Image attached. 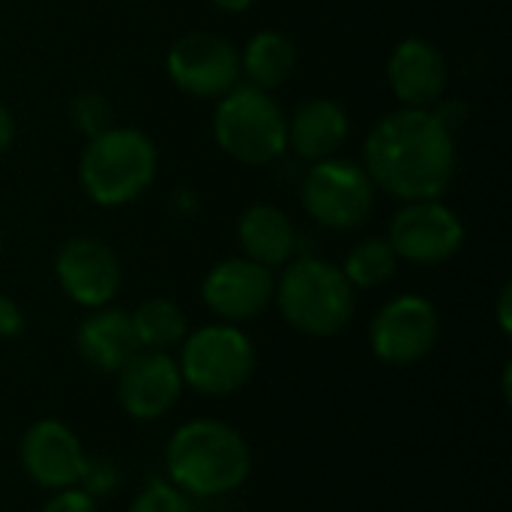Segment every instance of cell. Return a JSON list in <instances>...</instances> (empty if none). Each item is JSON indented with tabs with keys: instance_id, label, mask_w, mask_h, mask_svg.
<instances>
[{
	"instance_id": "6da1fadb",
	"label": "cell",
	"mask_w": 512,
	"mask_h": 512,
	"mask_svg": "<svg viewBox=\"0 0 512 512\" xmlns=\"http://www.w3.org/2000/svg\"><path fill=\"white\" fill-rule=\"evenodd\" d=\"M375 189L402 201L441 198L456 171L450 123L429 108H399L375 123L363 147Z\"/></svg>"
},
{
	"instance_id": "7a4b0ae2",
	"label": "cell",
	"mask_w": 512,
	"mask_h": 512,
	"mask_svg": "<svg viewBox=\"0 0 512 512\" xmlns=\"http://www.w3.org/2000/svg\"><path fill=\"white\" fill-rule=\"evenodd\" d=\"M165 465L180 492L195 498H222L249 480L252 456L237 429L219 420H189L171 435Z\"/></svg>"
},
{
	"instance_id": "3957f363",
	"label": "cell",
	"mask_w": 512,
	"mask_h": 512,
	"mask_svg": "<svg viewBox=\"0 0 512 512\" xmlns=\"http://www.w3.org/2000/svg\"><path fill=\"white\" fill-rule=\"evenodd\" d=\"M273 300L282 318L306 336H336L354 318V288L342 267L321 258L288 261Z\"/></svg>"
},
{
	"instance_id": "277c9868",
	"label": "cell",
	"mask_w": 512,
	"mask_h": 512,
	"mask_svg": "<svg viewBox=\"0 0 512 512\" xmlns=\"http://www.w3.org/2000/svg\"><path fill=\"white\" fill-rule=\"evenodd\" d=\"M81 186L102 207L135 201L156 177V147L138 129H108L84 147Z\"/></svg>"
},
{
	"instance_id": "5b68a950",
	"label": "cell",
	"mask_w": 512,
	"mask_h": 512,
	"mask_svg": "<svg viewBox=\"0 0 512 512\" xmlns=\"http://www.w3.org/2000/svg\"><path fill=\"white\" fill-rule=\"evenodd\" d=\"M216 144L246 165H267L288 147V120L267 90L231 87L213 117Z\"/></svg>"
},
{
	"instance_id": "8992f818",
	"label": "cell",
	"mask_w": 512,
	"mask_h": 512,
	"mask_svg": "<svg viewBox=\"0 0 512 512\" xmlns=\"http://www.w3.org/2000/svg\"><path fill=\"white\" fill-rule=\"evenodd\" d=\"M180 375L201 396H231L243 390L255 372V348L234 324H210L195 330L180 354Z\"/></svg>"
},
{
	"instance_id": "52a82bcc",
	"label": "cell",
	"mask_w": 512,
	"mask_h": 512,
	"mask_svg": "<svg viewBox=\"0 0 512 512\" xmlns=\"http://www.w3.org/2000/svg\"><path fill=\"white\" fill-rule=\"evenodd\" d=\"M306 213L333 231L360 228L375 207V183L351 159H321L303 177Z\"/></svg>"
},
{
	"instance_id": "ba28073f",
	"label": "cell",
	"mask_w": 512,
	"mask_h": 512,
	"mask_svg": "<svg viewBox=\"0 0 512 512\" xmlns=\"http://www.w3.org/2000/svg\"><path fill=\"white\" fill-rule=\"evenodd\" d=\"M441 336L438 309L417 294H402L390 300L372 321L369 342L381 363L411 366L432 354Z\"/></svg>"
},
{
	"instance_id": "9c48e42d",
	"label": "cell",
	"mask_w": 512,
	"mask_h": 512,
	"mask_svg": "<svg viewBox=\"0 0 512 512\" xmlns=\"http://www.w3.org/2000/svg\"><path fill=\"white\" fill-rule=\"evenodd\" d=\"M387 243L393 246L396 258H405V261L423 264V267H435V264L450 261L462 249L465 225L438 198L408 201L396 213Z\"/></svg>"
},
{
	"instance_id": "30bf717a",
	"label": "cell",
	"mask_w": 512,
	"mask_h": 512,
	"mask_svg": "<svg viewBox=\"0 0 512 512\" xmlns=\"http://www.w3.org/2000/svg\"><path fill=\"white\" fill-rule=\"evenodd\" d=\"M171 81L201 99H222L240 78L237 48L216 33H186L168 51Z\"/></svg>"
},
{
	"instance_id": "8fae6325",
	"label": "cell",
	"mask_w": 512,
	"mask_h": 512,
	"mask_svg": "<svg viewBox=\"0 0 512 512\" xmlns=\"http://www.w3.org/2000/svg\"><path fill=\"white\" fill-rule=\"evenodd\" d=\"M273 291H276L273 270L249 258L219 261L201 285V297L207 309L225 324L258 318L273 303Z\"/></svg>"
},
{
	"instance_id": "7c38bea8",
	"label": "cell",
	"mask_w": 512,
	"mask_h": 512,
	"mask_svg": "<svg viewBox=\"0 0 512 512\" xmlns=\"http://www.w3.org/2000/svg\"><path fill=\"white\" fill-rule=\"evenodd\" d=\"M117 375V399L132 420L165 417L183 393L180 366L165 351H135Z\"/></svg>"
},
{
	"instance_id": "4fadbf2b",
	"label": "cell",
	"mask_w": 512,
	"mask_h": 512,
	"mask_svg": "<svg viewBox=\"0 0 512 512\" xmlns=\"http://www.w3.org/2000/svg\"><path fill=\"white\" fill-rule=\"evenodd\" d=\"M54 273L66 297L87 309H102L120 288V261L96 237H72L54 258Z\"/></svg>"
},
{
	"instance_id": "5bb4252c",
	"label": "cell",
	"mask_w": 512,
	"mask_h": 512,
	"mask_svg": "<svg viewBox=\"0 0 512 512\" xmlns=\"http://www.w3.org/2000/svg\"><path fill=\"white\" fill-rule=\"evenodd\" d=\"M84 459L81 441L60 420H39L21 438V468L42 489L60 492L78 486Z\"/></svg>"
},
{
	"instance_id": "9a60e30c",
	"label": "cell",
	"mask_w": 512,
	"mask_h": 512,
	"mask_svg": "<svg viewBox=\"0 0 512 512\" xmlns=\"http://www.w3.org/2000/svg\"><path fill=\"white\" fill-rule=\"evenodd\" d=\"M390 87L405 108H429L447 87V60L426 39H405L390 57Z\"/></svg>"
},
{
	"instance_id": "2e32d148",
	"label": "cell",
	"mask_w": 512,
	"mask_h": 512,
	"mask_svg": "<svg viewBox=\"0 0 512 512\" xmlns=\"http://www.w3.org/2000/svg\"><path fill=\"white\" fill-rule=\"evenodd\" d=\"M141 351L132 318L120 309H99L78 327V354L96 372H120Z\"/></svg>"
},
{
	"instance_id": "e0dca14e",
	"label": "cell",
	"mask_w": 512,
	"mask_h": 512,
	"mask_svg": "<svg viewBox=\"0 0 512 512\" xmlns=\"http://www.w3.org/2000/svg\"><path fill=\"white\" fill-rule=\"evenodd\" d=\"M240 246L249 261L264 267H282L297 252V231L291 219L273 204H255L240 216L237 225Z\"/></svg>"
},
{
	"instance_id": "ac0fdd59",
	"label": "cell",
	"mask_w": 512,
	"mask_h": 512,
	"mask_svg": "<svg viewBox=\"0 0 512 512\" xmlns=\"http://www.w3.org/2000/svg\"><path fill=\"white\" fill-rule=\"evenodd\" d=\"M348 135L345 111L330 99H312L297 108L288 120V147H294L303 159L321 162L330 159Z\"/></svg>"
},
{
	"instance_id": "d6986e66",
	"label": "cell",
	"mask_w": 512,
	"mask_h": 512,
	"mask_svg": "<svg viewBox=\"0 0 512 512\" xmlns=\"http://www.w3.org/2000/svg\"><path fill=\"white\" fill-rule=\"evenodd\" d=\"M297 66V48L285 33L264 30L249 39L246 51L240 54V75L249 78L258 90H273L291 78Z\"/></svg>"
},
{
	"instance_id": "ffe728a7",
	"label": "cell",
	"mask_w": 512,
	"mask_h": 512,
	"mask_svg": "<svg viewBox=\"0 0 512 512\" xmlns=\"http://www.w3.org/2000/svg\"><path fill=\"white\" fill-rule=\"evenodd\" d=\"M129 318H132V330H135V339L141 348L165 351L186 339V318H183L180 306L165 297L144 300Z\"/></svg>"
},
{
	"instance_id": "44dd1931",
	"label": "cell",
	"mask_w": 512,
	"mask_h": 512,
	"mask_svg": "<svg viewBox=\"0 0 512 512\" xmlns=\"http://www.w3.org/2000/svg\"><path fill=\"white\" fill-rule=\"evenodd\" d=\"M396 267H399V258L393 246L387 240L369 237L351 249L342 273L351 282V288H378L396 276Z\"/></svg>"
},
{
	"instance_id": "7402d4cb",
	"label": "cell",
	"mask_w": 512,
	"mask_h": 512,
	"mask_svg": "<svg viewBox=\"0 0 512 512\" xmlns=\"http://www.w3.org/2000/svg\"><path fill=\"white\" fill-rule=\"evenodd\" d=\"M69 117H72V126L78 132H84L87 138H96L102 132L111 129V120H114V111L108 105V99L102 93H81L75 96L72 108H69Z\"/></svg>"
},
{
	"instance_id": "603a6c76",
	"label": "cell",
	"mask_w": 512,
	"mask_h": 512,
	"mask_svg": "<svg viewBox=\"0 0 512 512\" xmlns=\"http://www.w3.org/2000/svg\"><path fill=\"white\" fill-rule=\"evenodd\" d=\"M129 512H195L192 501L186 492H180L174 483H162L153 480L144 492H138V498L132 501Z\"/></svg>"
},
{
	"instance_id": "cb8c5ba5",
	"label": "cell",
	"mask_w": 512,
	"mask_h": 512,
	"mask_svg": "<svg viewBox=\"0 0 512 512\" xmlns=\"http://www.w3.org/2000/svg\"><path fill=\"white\" fill-rule=\"evenodd\" d=\"M120 486V471L111 459H84V468H81V477H78V489L87 492L90 498H108L114 495Z\"/></svg>"
},
{
	"instance_id": "d4e9b609",
	"label": "cell",
	"mask_w": 512,
	"mask_h": 512,
	"mask_svg": "<svg viewBox=\"0 0 512 512\" xmlns=\"http://www.w3.org/2000/svg\"><path fill=\"white\" fill-rule=\"evenodd\" d=\"M42 512H96V498H90L87 492H81L78 486L72 489H60Z\"/></svg>"
},
{
	"instance_id": "484cf974",
	"label": "cell",
	"mask_w": 512,
	"mask_h": 512,
	"mask_svg": "<svg viewBox=\"0 0 512 512\" xmlns=\"http://www.w3.org/2000/svg\"><path fill=\"white\" fill-rule=\"evenodd\" d=\"M24 330V315L15 300L0 294V339H15Z\"/></svg>"
},
{
	"instance_id": "4316f807",
	"label": "cell",
	"mask_w": 512,
	"mask_h": 512,
	"mask_svg": "<svg viewBox=\"0 0 512 512\" xmlns=\"http://www.w3.org/2000/svg\"><path fill=\"white\" fill-rule=\"evenodd\" d=\"M12 138H15V120H12L9 108L0 102V153L12 144Z\"/></svg>"
},
{
	"instance_id": "83f0119b",
	"label": "cell",
	"mask_w": 512,
	"mask_h": 512,
	"mask_svg": "<svg viewBox=\"0 0 512 512\" xmlns=\"http://www.w3.org/2000/svg\"><path fill=\"white\" fill-rule=\"evenodd\" d=\"M510 294H512V288H510V285H507V288L501 291V303H498V318H501V330H504V333H510V330H512Z\"/></svg>"
},
{
	"instance_id": "f1b7e54d",
	"label": "cell",
	"mask_w": 512,
	"mask_h": 512,
	"mask_svg": "<svg viewBox=\"0 0 512 512\" xmlns=\"http://www.w3.org/2000/svg\"><path fill=\"white\" fill-rule=\"evenodd\" d=\"M216 9H225V12H243V9H249L255 0H210Z\"/></svg>"
}]
</instances>
